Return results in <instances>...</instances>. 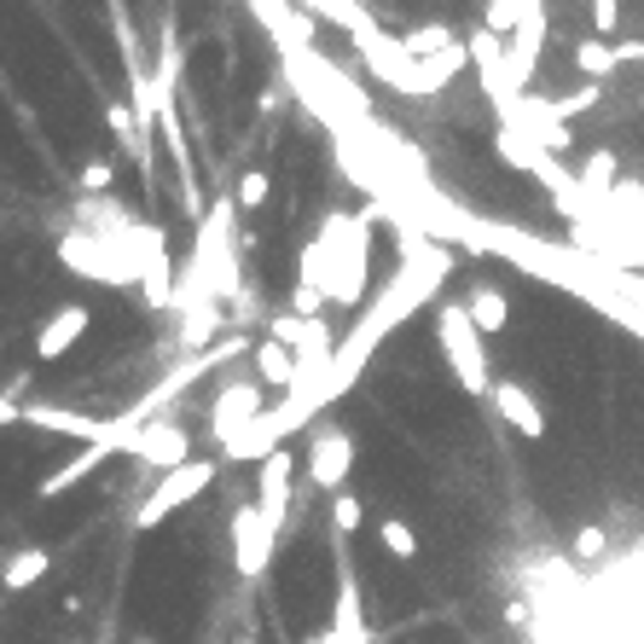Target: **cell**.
Wrapping results in <instances>:
<instances>
[{"label": "cell", "mask_w": 644, "mask_h": 644, "mask_svg": "<svg viewBox=\"0 0 644 644\" xmlns=\"http://www.w3.org/2000/svg\"><path fill=\"white\" fill-rule=\"evenodd\" d=\"M76 644H82V639H76Z\"/></svg>", "instance_id": "obj_21"}, {"label": "cell", "mask_w": 644, "mask_h": 644, "mask_svg": "<svg viewBox=\"0 0 644 644\" xmlns=\"http://www.w3.org/2000/svg\"><path fill=\"white\" fill-rule=\"evenodd\" d=\"M53 552L47 546H18L7 563H0V592H30L35 580H47Z\"/></svg>", "instance_id": "obj_12"}, {"label": "cell", "mask_w": 644, "mask_h": 644, "mask_svg": "<svg viewBox=\"0 0 644 644\" xmlns=\"http://www.w3.org/2000/svg\"><path fill=\"white\" fill-rule=\"evenodd\" d=\"M88 308L82 302H65V308H53L47 319H42V331H35V354L42 360H58V354H70L76 343L88 337Z\"/></svg>", "instance_id": "obj_9"}, {"label": "cell", "mask_w": 644, "mask_h": 644, "mask_svg": "<svg viewBox=\"0 0 644 644\" xmlns=\"http://www.w3.org/2000/svg\"><path fill=\"white\" fill-rule=\"evenodd\" d=\"M238 644H256V639H238Z\"/></svg>", "instance_id": "obj_20"}, {"label": "cell", "mask_w": 644, "mask_h": 644, "mask_svg": "<svg viewBox=\"0 0 644 644\" xmlns=\"http://www.w3.org/2000/svg\"><path fill=\"white\" fill-rule=\"evenodd\" d=\"M268 413L261 407V384H221L215 389V407H210V436H215V448H227V441L256 425V418Z\"/></svg>", "instance_id": "obj_7"}, {"label": "cell", "mask_w": 644, "mask_h": 644, "mask_svg": "<svg viewBox=\"0 0 644 644\" xmlns=\"http://www.w3.org/2000/svg\"><path fill=\"white\" fill-rule=\"evenodd\" d=\"M111 453H116L111 441H88V448L76 453V459H65V465H58L53 476H42V488H35V494H42V499H58L65 488H76V482H88V476H93L99 465H105Z\"/></svg>", "instance_id": "obj_11"}, {"label": "cell", "mask_w": 644, "mask_h": 644, "mask_svg": "<svg viewBox=\"0 0 644 644\" xmlns=\"http://www.w3.org/2000/svg\"><path fill=\"white\" fill-rule=\"evenodd\" d=\"M233 197H238V210H261L268 204V169H245L238 187H233Z\"/></svg>", "instance_id": "obj_15"}, {"label": "cell", "mask_w": 644, "mask_h": 644, "mask_svg": "<svg viewBox=\"0 0 644 644\" xmlns=\"http://www.w3.org/2000/svg\"><path fill=\"white\" fill-rule=\"evenodd\" d=\"M256 377L291 395V384H296V349L273 343V337H261V343H256Z\"/></svg>", "instance_id": "obj_13"}, {"label": "cell", "mask_w": 644, "mask_h": 644, "mask_svg": "<svg viewBox=\"0 0 644 644\" xmlns=\"http://www.w3.org/2000/svg\"><path fill=\"white\" fill-rule=\"evenodd\" d=\"M210 482H215V465H210V459H187L180 471H163V476H157V488L134 506V534H151L157 522H169L180 506H192V499L204 494Z\"/></svg>", "instance_id": "obj_3"}, {"label": "cell", "mask_w": 644, "mask_h": 644, "mask_svg": "<svg viewBox=\"0 0 644 644\" xmlns=\"http://www.w3.org/2000/svg\"><path fill=\"white\" fill-rule=\"evenodd\" d=\"M377 540H384V546H389V557H413L418 552V540H413V529H407V522H384V529H377Z\"/></svg>", "instance_id": "obj_17"}, {"label": "cell", "mask_w": 644, "mask_h": 644, "mask_svg": "<svg viewBox=\"0 0 644 644\" xmlns=\"http://www.w3.org/2000/svg\"><path fill=\"white\" fill-rule=\"evenodd\" d=\"M227 534H233V569L245 575V580H261V575H268L273 540H279V534L261 522V511H256V506H238L233 522H227Z\"/></svg>", "instance_id": "obj_4"}, {"label": "cell", "mask_w": 644, "mask_h": 644, "mask_svg": "<svg viewBox=\"0 0 644 644\" xmlns=\"http://www.w3.org/2000/svg\"><path fill=\"white\" fill-rule=\"evenodd\" d=\"M331 644H366V615H360V592H354V580H349V575H343V587H337Z\"/></svg>", "instance_id": "obj_14"}, {"label": "cell", "mask_w": 644, "mask_h": 644, "mask_svg": "<svg viewBox=\"0 0 644 644\" xmlns=\"http://www.w3.org/2000/svg\"><path fill=\"white\" fill-rule=\"evenodd\" d=\"M238 197L221 187L215 197H210V210H204V221H197V233H192V268H204V279H210V291H215V302H233L238 296Z\"/></svg>", "instance_id": "obj_1"}, {"label": "cell", "mask_w": 644, "mask_h": 644, "mask_svg": "<svg viewBox=\"0 0 644 644\" xmlns=\"http://www.w3.org/2000/svg\"><path fill=\"white\" fill-rule=\"evenodd\" d=\"M128 644H157V639H128Z\"/></svg>", "instance_id": "obj_19"}, {"label": "cell", "mask_w": 644, "mask_h": 644, "mask_svg": "<svg viewBox=\"0 0 644 644\" xmlns=\"http://www.w3.org/2000/svg\"><path fill=\"white\" fill-rule=\"evenodd\" d=\"M291 476H296V453L291 448H279L261 459V476H256V511L261 522L279 534L285 529V517H291Z\"/></svg>", "instance_id": "obj_5"}, {"label": "cell", "mask_w": 644, "mask_h": 644, "mask_svg": "<svg viewBox=\"0 0 644 644\" xmlns=\"http://www.w3.org/2000/svg\"><path fill=\"white\" fill-rule=\"evenodd\" d=\"M76 180H82V197H105L111 180H116V169L105 163V157H93V163H82V174H76Z\"/></svg>", "instance_id": "obj_16"}, {"label": "cell", "mask_w": 644, "mask_h": 644, "mask_svg": "<svg viewBox=\"0 0 644 644\" xmlns=\"http://www.w3.org/2000/svg\"><path fill=\"white\" fill-rule=\"evenodd\" d=\"M349 465H354V441H349L343 430H319V436L308 441V471H314V482H319L326 494H343Z\"/></svg>", "instance_id": "obj_8"}, {"label": "cell", "mask_w": 644, "mask_h": 644, "mask_svg": "<svg viewBox=\"0 0 644 644\" xmlns=\"http://www.w3.org/2000/svg\"><path fill=\"white\" fill-rule=\"evenodd\" d=\"M123 453L139 459V465H157V471H180L192 459V436L180 430V425H169V418H157V425H146V430L128 436Z\"/></svg>", "instance_id": "obj_6"}, {"label": "cell", "mask_w": 644, "mask_h": 644, "mask_svg": "<svg viewBox=\"0 0 644 644\" xmlns=\"http://www.w3.org/2000/svg\"><path fill=\"white\" fill-rule=\"evenodd\" d=\"M24 425L30 430H47V436H70V441H105V418H88V413H70V407H24Z\"/></svg>", "instance_id": "obj_10"}, {"label": "cell", "mask_w": 644, "mask_h": 644, "mask_svg": "<svg viewBox=\"0 0 644 644\" xmlns=\"http://www.w3.org/2000/svg\"><path fill=\"white\" fill-rule=\"evenodd\" d=\"M58 261H65V273L88 279V285H105V291H134L139 285V261L128 250H116L111 238H93L82 227L58 238Z\"/></svg>", "instance_id": "obj_2"}, {"label": "cell", "mask_w": 644, "mask_h": 644, "mask_svg": "<svg viewBox=\"0 0 644 644\" xmlns=\"http://www.w3.org/2000/svg\"><path fill=\"white\" fill-rule=\"evenodd\" d=\"M331 522H337V534L360 529V499H354V494H337V506H331Z\"/></svg>", "instance_id": "obj_18"}]
</instances>
